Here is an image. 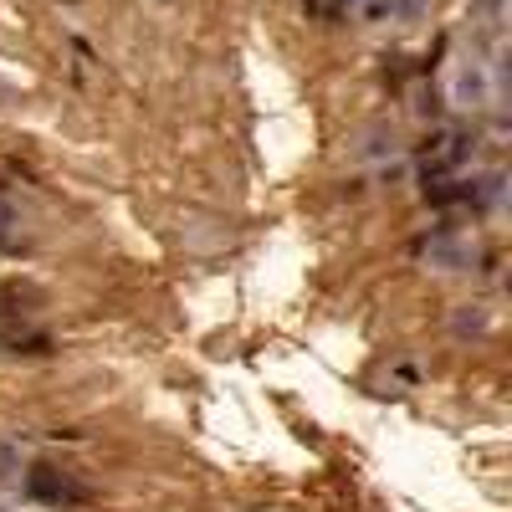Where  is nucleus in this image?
<instances>
[{"label":"nucleus","mask_w":512,"mask_h":512,"mask_svg":"<svg viewBox=\"0 0 512 512\" xmlns=\"http://www.w3.org/2000/svg\"><path fill=\"white\" fill-rule=\"evenodd\" d=\"M451 328H456L461 338H466V333H477V338H482V333L492 328V318H487V313H482L477 303H461V313L451 318Z\"/></svg>","instance_id":"nucleus-1"}]
</instances>
